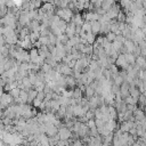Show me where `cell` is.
Instances as JSON below:
<instances>
[{
	"mask_svg": "<svg viewBox=\"0 0 146 146\" xmlns=\"http://www.w3.org/2000/svg\"><path fill=\"white\" fill-rule=\"evenodd\" d=\"M56 15H58L62 19H64V21H66L67 23H70L71 19H72V17H73V15H74V13H73V10L70 9V8H57Z\"/></svg>",
	"mask_w": 146,
	"mask_h": 146,
	"instance_id": "1",
	"label": "cell"
},
{
	"mask_svg": "<svg viewBox=\"0 0 146 146\" xmlns=\"http://www.w3.org/2000/svg\"><path fill=\"white\" fill-rule=\"evenodd\" d=\"M71 22H73L75 25H81V26H82L83 23H84V18H82V15H81L80 13H76V14L73 15Z\"/></svg>",
	"mask_w": 146,
	"mask_h": 146,
	"instance_id": "5",
	"label": "cell"
},
{
	"mask_svg": "<svg viewBox=\"0 0 146 146\" xmlns=\"http://www.w3.org/2000/svg\"><path fill=\"white\" fill-rule=\"evenodd\" d=\"M123 82H124V78H123L121 74H119L116 78H114V83H115V84H117V86H121Z\"/></svg>",
	"mask_w": 146,
	"mask_h": 146,
	"instance_id": "13",
	"label": "cell"
},
{
	"mask_svg": "<svg viewBox=\"0 0 146 146\" xmlns=\"http://www.w3.org/2000/svg\"><path fill=\"white\" fill-rule=\"evenodd\" d=\"M96 35H97V34H95L92 31H90V32H86V40H87V42L90 43V44H94L95 41H96V39H97Z\"/></svg>",
	"mask_w": 146,
	"mask_h": 146,
	"instance_id": "8",
	"label": "cell"
},
{
	"mask_svg": "<svg viewBox=\"0 0 146 146\" xmlns=\"http://www.w3.org/2000/svg\"><path fill=\"white\" fill-rule=\"evenodd\" d=\"M120 92H121V96H122L123 99H125L128 96H130V84H129V82L124 81L120 86Z\"/></svg>",
	"mask_w": 146,
	"mask_h": 146,
	"instance_id": "4",
	"label": "cell"
},
{
	"mask_svg": "<svg viewBox=\"0 0 146 146\" xmlns=\"http://www.w3.org/2000/svg\"><path fill=\"white\" fill-rule=\"evenodd\" d=\"M115 64L120 67V70H127L128 66H129V63L127 62L125 56H124V54H122V52H120L119 57H117L116 60H115Z\"/></svg>",
	"mask_w": 146,
	"mask_h": 146,
	"instance_id": "3",
	"label": "cell"
},
{
	"mask_svg": "<svg viewBox=\"0 0 146 146\" xmlns=\"http://www.w3.org/2000/svg\"><path fill=\"white\" fill-rule=\"evenodd\" d=\"M58 135H59L60 139H70L72 137V129L71 128H67L64 124H62L58 128Z\"/></svg>",
	"mask_w": 146,
	"mask_h": 146,
	"instance_id": "2",
	"label": "cell"
},
{
	"mask_svg": "<svg viewBox=\"0 0 146 146\" xmlns=\"http://www.w3.org/2000/svg\"><path fill=\"white\" fill-rule=\"evenodd\" d=\"M89 1H90V2H92V3H95V2L97 1V0H89Z\"/></svg>",
	"mask_w": 146,
	"mask_h": 146,
	"instance_id": "16",
	"label": "cell"
},
{
	"mask_svg": "<svg viewBox=\"0 0 146 146\" xmlns=\"http://www.w3.org/2000/svg\"><path fill=\"white\" fill-rule=\"evenodd\" d=\"M136 64L141 68V70H146V57L144 55H139L136 58Z\"/></svg>",
	"mask_w": 146,
	"mask_h": 146,
	"instance_id": "6",
	"label": "cell"
},
{
	"mask_svg": "<svg viewBox=\"0 0 146 146\" xmlns=\"http://www.w3.org/2000/svg\"><path fill=\"white\" fill-rule=\"evenodd\" d=\"M100 27H102V23L99 21H91V31L95 34L100 33Z\"/></svg>",
	"mask_w": 146,
	"mask_h": 146,
	"instance_id": "7",
	"label": "cell"
},
{
	"mask_svg": "<svg viewBox=\"0 0 146 146\" xmlns=\"http://www.w3.org/2000/svg\"><path fill=\"white\" fill-rule=\"evenodd\" d=\"M116 36H117V34H115V33L112 32V31H110L107 34H105V38H106L110 42H113L114 40H116Z\"/></svg>",
	"mask_w": 146,
	"mask_h": 146,
	"instance_id": "10",
	"label": "cell"
},
{
	"mask_svg": "<svg viewBox=\"0 0 146 146\" xmlns=\"http://www.w3.org/2000/svg\"><path fill=\"white\" fill-rule=\"evenodd\" d=\"M82 30L84 32H90L91 31V21H84L82 25Z\"/></svg>",
	"mask_w": 146,
	"mask_h": 146,
	"instance_id": "12",
	"label": "cell"
},
{
	"mask_svg": "<svg viewBox=\"0 0 146 146\" xmlns=\"http://www.w3.org/2000/svg\"><path fill=\"white\" fill-rule=\"evenodd\" d=\"M124 56H125V59H127V62L129 63V65H132V64L136 63V58H137V57L135 56L133 52H125Z\"/></svg>",
	"mask_w": 146,
	"mask_h": 146,
	"instance_id": "9",
	"label": "cell"
},
{
	"mask_svg": "<svg viewBox=\"0 0 146 146\" xmlns=\"http://www.w3.org/2000/svg\"><path fill=\"white\" fill-rule=\"evenodd\" d=\"M9 92H10V95H11L14 98L19 97V94H21V88H19V87H15V88H13L11 90H9Z\"/></svg>",
	"mask_w": 146,
	"mask_h": 146,
	"instance_id": "11",
	"label": "cell"
},
{
	"mask_svg": "<svg viewBox=\"0 0 146 146\" xmlns=\"http://www.w3.org/2000/svg\"><path fill=\"white\" fill-rule=\"evenodd\" d=\"M36 98H38L39 100L43 102V100L46 99V92H44V91H38V96H36Z\"/></svg>",
	"mask_w": 146,
	"mask_h": 146,
	"instance_id": "15",
	"label": "cell"
},
{
	"mask_svg": "<svg viewBox=\"0 0 146 146\" xmlns=\"http://www.w3.org/2000/svg\"><path fill=\"white\" fill-rule=\"evenodd\" d=\"M111 91H112L114 95L119 94V92H120V86H117V84L113 83V84H112V88H111Z\"/></svg>",
	"mask_w": 146,
	"mask_h": 146,
	"instance_id": "14",
	"label": "cell"
}]
</instances>
